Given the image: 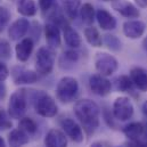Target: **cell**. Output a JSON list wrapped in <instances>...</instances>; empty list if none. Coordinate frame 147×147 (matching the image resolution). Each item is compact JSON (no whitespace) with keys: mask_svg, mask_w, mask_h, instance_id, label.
Instances as JSON below:
<instances>
[{"mask_svg":"<svg viewBox=\"0 0 147 147\" xmlns=\"http://www.w3.org/2000/svg\"><path fill=\"white\" fill-rule=\"evenodd\" d=\"M99 113V106L91 99H81L74 105V114L88 134L94 132L98 128Z\"/></svg>","mask_w":147,"mask_h":147,"instance_id":"cell-1","label":"cell"},{"mask_svg":"<svg viewBox=\"0 0 147 147\" xmlns=\"http://www.w3.org/2000/svg\"><path fill=\"white\" fill-rule=\"evenodd\" d=\"M32 99H33L34 110L39 115L43 117H54L57 114L58 107L54 98L47 92L41 90H34Z\"/></svg>","mask_w":147,"mask_h":147,"instance_id":"cell-2","label":"cell"},{"mask_svg":"<svg viewBox=\"0 0 147 147\" xmlns=\"http://www.w3.org/2000/svg\"><path fill=\"white\" fill-rule=\"evenodd\" d=\"M79 92V83L72 76H64L56 87V97L62 103H71L76 98Z\"/></svg>","mask_w":147,"mask_h":147,"instance_id":"cell-3","label":"cell"},{"mask_svg":"<svg viewBox=\"0 0 147 147\" xmlns=\"http://www.w3.org/2000/svg\"><path fill=\"white\" fill-rule=\"evenodd\" d=\"M28 90L18 89L10 96L8 103V114L13 119H22L28 109Z\"/></svg>","mask_w":147,"mask_h":147,"instance_id":"cell-4","label":"cell"},{"mask_svg":"<svg viewBox=\"0 0 147 147\" xmlns=\"http://www.w3.org/2000/svg\"><path fill=\"white\" fill-rule=\"evenodd\" d=\"M55 64V51L49 47H41L37 53L36 59V70L37 73L47 75L49 74Z\"/></svg>","mask_w":147,"mask_h":147,"instance_id":"cell-5","label":"cell"},{"mask_svg":"<svg viewBox=\"0 0 147 147\" xmlns=\"http://www.w3.org/2000/svg\"><path fill=\"white\" fill-rule=\"evenodd\" d=\"M95 67L98 74L104 76H110L119 67V63L115 57L107 53H98L95 57Z\"/></svg>","mask_w":147,"mask_h":147,"instance_id":"cell-6","label":"cell"},{"mask_svg":"<svg viewBox=\"0 0 147 147\" xmlns=\"http://www.w3.org/2000/svg\"><path fill=\"white\" fill-rule=\"evenodd\" d=\"M113 115L119 121H127L134 115V105L128 97H119L113 103Z\"/></svg>","mask_w":147,"mask_h":147,"instance_id":"cell-7","label":"cell"},{"mask_svg":"<svg viewBox=\"0 0 147 147\" xmlns=\"http://www.w3.org/2000/svg\"><path fill=\"white\" fill-rule=\"evenodd\" d=\"M89 86L94 94L98 96H106L111 92L112 83L106 76L100 74H94L89 78Z\"/></svg>","mask_w":147,"mask_h":147,"instance_id":"cell-8","label":"cell"},{"mask_svg":"<svg viewBox=\"0 0 147 147\" xmlns=\"http://www.w3.org/2000/svg\"><path fill=\"white\" fill-rule=\"evenodd\" d=\"M62 129L64 131V134L70 137L73 142L75 143H81L83 140V132L81 127L72 119H64L61 122Z\"/></svg>","mask_w":147,"mask_h":147,"instance_id":"cell-9","label":"cell"},{"mask_svg":"<svg viewBox=\"0 0 147 147\" xmlns=\"http://www.w3.org/2000/svg\"><path fill=\"white\" fill-rule=\"evenodd\" d=\"M146 30V24L139 20H131L123 23V33L129 39L140 38Z\"/></svg>","mask_w":147,"mask_h":147,"instance_id":"cell-10","label":"cell"},{"mask_svg":"<svg viewBox=\"0 0 147 147\" xmlns=\"http://www.w3.org/2000/svg\"><path fill=\"white\" fill-rule=\"evenodd\" d=\"M112 7L114 10H116L119 14H121L127 18H137L140 15L138 8L131 2L125 0H116L112 2Z\"/></svg>","mask_w":147,"mask_h":147,"instance_id":"cell-11","label":"cell"},{"mask_svg":"<svg viewBox=\"0 0 147 147\" xmlns=\"http://www.w3.org/2000/svg\"><path fill=\"white\" fill-rule=\"evenodd\" d=\"M30 29V23L26 18H18L16 20L8 29V36L10 40L17 41L24 37Z\"/></svg>","mask_w":147,"mask_h":147,"instance_id":"cell-12","label":"cell"},{"mask_svg":"<svg viewBox=\"0 0 147 147\" xmlns=\"http://www.w3.org/2000/svg\"><path fill=\"white\" fill-rule=\"evenodd\" d=\"M45 145L46 147H67L66 135L58 129H51L45 137Z\"/></svg>","mask_w":147,"mask_h":147,"instance_id":"cell-13","label":"cell"},{"mask_svg":"<svg viewBox=\"0 0 147 147\" xmlns=\"http://www.w3.org/2000/svg\"><path fill=\"white\" fill-rule=\"evenodd\" d=\"M45 37L48 43V47L51 49H56L61 46V31L59 28L54 23H47L45 26Z\"/></svg>","mask_w":147,"mask_h":147,"instance_id":"cell-14","label":"cell"},{"mask_svg":"<svg viewBox=\"0 0 147 147\" xmlns=\"http://www.w3.org/2000/svg\"><path fill=\"white\" fill-rule=\"evenodd\" d=\"M33 41L30 38H25L22 39L15 47V54H16V58L20 62H26L32 51H33Z\"/></svg>","mask_w":147,"mask_h":147,"instance_id":"cell-15","label":"cell"},{"mask_svg":"<svg viewBox=\"0 0 147 147\" xmlns=\"http://www.w3.org/2000/svg\"><path fill=\"white\" fill-rule=\"evenodd\" d=\"M130 78L134 82V86L140 90L147 91V71L143 67H132L130 70Z\"/></svg>","mask_w":147,"mask_h":147,"instance_id":"cell-16","label":"cell"},{"mask_svg":"<svg viewBox=\"0 0 147 147\" xmlns=\"http://www.w3.org/2000/svg\"><path fill=\"white\" fill-rule=\"evenodd\" d=\"M96 18H97L99 26L105 31H111V30H114L116 28L115 17L113 15H111V13H109L105 9H99L96 13Z\"/></svg>","mask_w":147,"mask_h":147,"instance_id":"cell-17","label":"cell"},{"mask_svg":"<svg viewBox=\"0 0 147 147\" xmlns=\"http://www.w3.org/2000/svg\"><path fill=\"white\" fill-rule=\"evenodd\" d=\"M8 143L10 147H22L29 143V136L21 128L14 129L8 135Z\"/></svg>","mask_w":147,"mask_h":147,"instance_id":"cell-18","label":"cell"},{"mask_svg":"<svg viewBox=\"0 0 147 147\" xmlns=\"http://www.w3.org/2000/svg\"><path fill=\"white\" fill-rule=\"evenodd\" d=\"M63 37L65 40V43L70 48L75 49L81 46V38L79 36V33L74 29H72V26H70L69 24L63 28Z\"/></svg>","mask_w":147,"mask_h":147,"instance_id":"cell-19","label":"cell"},{"mask_svg":"<svg viewBox=\"0 0 147 147\" xmlns=\"http://www.w3.org/2000/svg\"><path fill=\"white\" fill-rule=\"evenodd\" d=\"M14 81L16 84H31L38 81V74L34 71L20 69L14 74Z\"/></svg>","mask_w":147,"mask_h":147,"instance_id":"cell-20","label":"cell"},{"mask_svg":"<svg viewBox=\"0 0 147 147\" xmlns=\"http://www.w3.org/2000/svg\"><path fill=\"white\" fill-rule=\"evenodd\" d=\"M145 131V128L142 123L139 122H132L129 123L128 125H125L123 128V134L127 138H129L130 140H138L143 134Z\"/></svg>","mask_w":147,"mask_h":147,"instance_id":"cell-21","label":"cell"},{"mask_svg":"<svg viewBox=\"0 0 147 147\" xmlns=\"http://www.w3.org/2000/svg\"><path fill=\"white\" fill-rule=\"evenodd\" d=\"M17 11L22 16L31 17L37 13V6L34 0H18L17 2Z\"/></svg>","mask_w":147,"mask_h":147,"instance_id":"cell-22","label":"cell"},{"mask_svg":"<svg viewBox=\"0 0 147 147\" xmlns=\"http://www.w3.org/2000/svg\"><path fill=\"white\" fill-rule=\"evenodd\" d=\"M61 3L63 6V10L65 15L70 20H74L80 10L81 1L80 0H61Z\"/></svg>","mask_w":147,"mask_h":147,"instance_id":"cell-23","label":"cell"},{"mask_svg":"<svg viewBox=\"0 0 147 147\" xmlns=\"http://www.w3.org/2000/svg\"><path fill=\"white\" fill-rule=\"evenodd\" d=\"M84 37L86 40L88 41L89 45H91L92 47H102L103 45V38L99 34V31L94 28V26H88L84 30Z\"/></svg>","mask_w":147,"mask_h":147,"instance_id":"cell-24","label":"cell"},{"mask_svg":"<svg viewBox=\"0 0 147 147\" xmlns=\"http://www.w3.org/2000/svg\"><path fill=\"white\" fill-rule=\"evenodd\" d=\"M80 15L82 18V22L91 25L95 20V8L91 3H84L80 9Z\"/></svg>","mask_w":147,"mask_h":147,"instance_id":"cell-25","label":"cell"},{"mask_svg":"<svg viewBox=\"0 0 147 147\" xmlns=\"http://www.w3.org/2000/svg\"><path fill=\"white\" fill-rule=\"evenodd\" d=\"M115 87L119 91L129 92V90L131 91L134 88V82H132L131 78H129L128 75H120L115 80Z\"/></svg>","mask_w":147,"mask_h":147,"instance_id":"cell-26","label":"cell"},{"mask_svg":"<svg viewBox=\"0 0 147 147\" xmlns=\"http://www.w3.org/2000/svg\"><path fill=\"white\" fill-rule=\"evenodd\" d=\"M18 127L24 130L26 134H36L38 130V125L37 123L31 119V117H22L21 121H20V124Z\"/></svg>","mask_w":147,"mask_h":147,"instance_id":"cell-27","label":"cell"},{"mask_svg":"<svg viewBox=\"0 0 147 147\" xmlns=\"http://www.w3.org/2000/svg\"><path fill=\"white\" fill-rule=\"evenodd\" d=\"M103 42L107 46V48L113 50V51H117L121 49V41L113 34H105Z\"/></svg>","mask_w":147,"mask_h":147,"instance_id":"cell-28","label":"cell"},{"mask_svg":"<svg viewBox=\"0 0 147 147\" xmlns=\"http://www.w3.org/2000/svg\"><path fill=\"white\" fill-rule=\"evenodd\" d=\"M13 127L9 114L0 106V130H7Z\"/></svg>","mask_w":147,"mask_h":147,"instance_id":"cell-29","label":"cell"},{"mask_svg":"<svg viewBox=\"0 0 147 147\" xmlns=\"http://www.w3.org/2000/svg\"><path fill=\"white\" fill-rule=\"evenodd\" d=\"M0 57L3 59L10 57V46L9 42L5 39H0Z\"/></svg>","mask_w":147,"mask_h":147,"instance_id":"cell-30","label":"cell"},{"mask_svg":"<svg viewBox=\"0 0 147 147\" xmlns=\"http://www.w3.org/2000/svg\"><path fill=\"white\" fill-rule=\"evenodd\" d=\"M10 18V14L6 7H0V32L6 28L8 21Z\"/></svg>","mask_w":147,"mask_h":147,"instance_id":"cell-31","label":"cell"},{"mask_svg":"<svg viewBox=\"0 0 147 147\" xmlns=\"http://www.w3.org/2000/svg\"><path fill=\"white\" fill-rule=\"evenodd\" d=\"M38 1H39V6L42 11L50 10L56 3V0H38Z\"/></svg>","mask_w":147,"mask_h":147,"instance_id":"cell-32","label":"cell"},{"mask_svg":"<svg viewBox=\"0 0 147 147\" xmlns=\"http://www.w3.org/2000/svg\"><path fill=\"white\" fill-rule=\"evenodd\" d=\"M67 62L70 63H75L79 58V54L75 51V50H69L66 53H64V56H63Z\"/></svg>","mask_w":147,"mask_h":147,"instance_id":"cell-33","label":"cell"},{"mask_svg":"<svg viewBox=\"0 0 147 147\" xmlns=\"http://www.w3.org/2000/svg\"><path fill=\"white\" fill-rule=\"evenodd\" d=\"M8 75H9V70H8V67L6 66L5 63H2V62L0 61V82H3V81L8 78Z\"/></svg>","mask_w":147,"mask_h":147,"instance_id":"cell-34","label":"cell"},{"mask_svg":"<svg viewBox=\"0 0 147 147\" xmlns=\"http://www.w3.org/2000/svg\"><path fill=\"white\" fill-rule=\"evenodd\" d=\"M135 2L140 8H146L147 7V0H135Z\"/></svg>","mask_w":147,"mask_h":147,"instance_id":"cell-35","label":"cell"},{"mask_svg":"<svg viewBox=\"0 0 147 147\" xmlns=\"http://www.w3.org/2000/svg\"><path fill=\"white\" fill-rule=\"evenodd\" d=\"M5 95H6V89H5L3 84L0 83V99H2L5 97Z\"/></svg>","mask_w":147,"mask_h":147,"instance_id":"cell-36","label":"cell"},{"mask_svg":"<svg viewBox=\"0 0 147 147\" xmlns=\"http://www.w3.org/2000/svg\"><path fill=\"white\" fill-rule=\"evenodd\" d=\"M143 113L147 116V100L143 104Z\"/></svg>","mask_w":147,"mask_h":147,"instance_id":"cell-37","label":"cell"},{"mask_svg":"<svg viewBox=\"0 0 147 147\" xmlns=\"http://www.w3.org/2000/svg\"><path fill=\"white\" fill-rule=\"evenodd\" d=\"M0 147H6V143L2 137H0Z\"/></svg>","mask_w":147,"mask_h":147,"instance_id":"cell-38","label":"cell"},{"mask_svg":"<svg viewBox=\"0 0 147 147\" xmlns=\"http://www.w3.org/2000/svg\"><path fill=\"white\" fill-rule=\"evenodd\" d=\"M91 147H103V143H94Z\"/></svg>","mask_w":147,"mask_h":147,"instance_id":"cell-39","label":"cell"},{"mask_svg":"<svg viewBox=\"0 0 147 147\" xmlns=\"http://www.w3.org/2000/svg\"><path fill=\"white\" fill-rule=\"evenodd\" d=\"M143 46H144V48H145V50L147 51V38L143 41Z\"/></svg>","mask_w":147,"mask_h":147,"instance_id":"cell-40","label":"cell"},{"mask_svg":"<svg viewBox=\"0 0 147 147\" xmlns=\"http://www.w3.org/2000/svg\"><path fill=\"white\" fill-rule=\"evenodd\" d=\"M139 147H147V142L146 143H143V144H139Z\"/></svg>","mask_w":147,"mask_h":147,"instance_id":"cell-41","label":"cell"},{"mask_svg":"<svg viewBox=\"0 0 147 147\" xmlns=\"http://www.w3.org/2000/svg\"><path fill=\"white\" fill-rule=\"evenodd\" d=\"M103 1H112V2H114V1H116V0H103Z\"/></svg>","mask_w":147,"mask_h":147,"instance_id":"cell-42","label":"cell"}]
</instances>
